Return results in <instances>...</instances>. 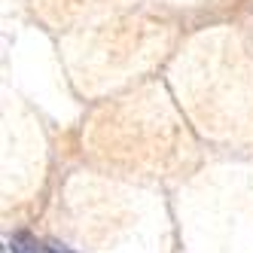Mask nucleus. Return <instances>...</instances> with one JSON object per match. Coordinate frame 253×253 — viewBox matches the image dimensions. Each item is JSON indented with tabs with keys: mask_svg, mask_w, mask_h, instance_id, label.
<instances>
[{
	"mask_svg": "<svg viewBox=\"0 0 253 253\" xmlns=\"http://www.w3.org/2000/svg\"><path fill=\"white\" fill-rule=\"evenodd\" d=\"M9 247L12 253H49V247H43L31 232H15L9 238Z\"/></svg>",
	"mask_w": 253,
	"mask_h": 253,
	"instance_id": "nucleus-1",
	"label": "nucleus"
}]
</instances>
